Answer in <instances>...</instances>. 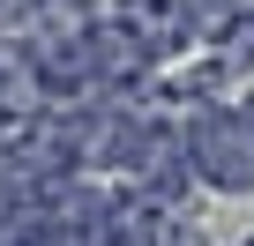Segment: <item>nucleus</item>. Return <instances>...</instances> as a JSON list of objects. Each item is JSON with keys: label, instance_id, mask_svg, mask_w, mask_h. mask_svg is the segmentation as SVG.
<instances>
[{"label": "nucleus", "instance_id": "nucleus-2", "mask_svg": "<svg viewBox=\"0 0 254 246\" xmlns=\"http://www.w3.org/2000/svg\"><path fill=\"white\" fill-rule=\"evenodd\" d=\"M45 8H53V0H0V23H8V30H38Z\"/></svg>", "mask_w": 254, "mask_h": 246}, {"label": "nucleus", "instance_id": "nucleus-1", "mask_svg": "<svg viewBox=\"0 0 254 246\" xmlns=\"http://www.w3.org/2000/svg\"><path fill=\"white\" fill-rule=\"evenodd\" d=\"M180 149H187V164L217 194H247L254 187V127H247L232 104H202L194 127H180Z\"/></svg>", "mask_w": 254, "mask_h": 246}, {"label": "nucleus", "instance_id": "nucleus-3", "mask_svg": "<svg viewBox=\"0 0 254 246\" xmlns=\"http://www.w3.org/2000/svg\"><path fill=\"white\" fill-rule=\"evenodd\" d=\"M232 8H239V15H254V0H232Z\"/></svg>", "mask_w": 254, "mask_h": 246}, {"label": "nucleus", "instance_id": "nucleus-4", "mask_svg": "<svg viewBox=\"0 0 254 246\" xmlns=\"http://www.w3.org/2000/svg\"><path fill=\"white\" fill-rule=\"evenodd\" d=\"M239 119H247V127H254V97H247V112H239Z\"/></svg>", "mask_w": 254, "mask_h": 246}]
</instances>
